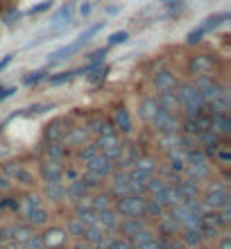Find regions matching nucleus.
<instances>
[{
    "mask_svg": "<svg viewBox=\"0 0 231 249\" xmlns=\"http://www.w3.org/2000/svg\"><path fill=\"white\" fill-rule=\"evenodd\" d=\"M18 211L20 209V202H16V199H0V211Z\"/></svg>",
    "mask_w": 231,
    "mask_h": 249,
    "instance_id": "nucleus-52",
    "label": "nucleus"
},
{
    "mask_svg": "<svg viewBox=\"0 0 231 249\" xmlns=\"http://www.w3.org/2000/svg\"><path fill=\"white\" fill-rule=\"evenodd\" d=\"M127 39H129V32H125V30L113 32L111 36H109V46H120V43H127Z\"/></svg>",
    "mask_w": 231,
    "mask_h": 249,
    "instance_id": "nucleus-47",
    "label": "nucleus"
},
{
    "mask_svg": "<svg viewBox=\"0 0 231 249\" xmlns=\"http://www.w3.org/2000/svg\"><path fill=\"white\" fill-rule=\"evenodd\" d=\"M105 249H134V245L129 238H113V240H107Z\"/></svg>",
    "mask_w": 231,
    "mask_h": 249,
    "instance_id": "nucleus-42",
    "label": "nucleus"
},
{
    "mask_svg": "<svg viewBox=\"0 0 231 249\" xmlns=\"http://www.w3.org/2000/svg\"><path fill=\"white\" fill-rule=\"evenodd\" d=\"M157 109H159L157 98H145L143 102H141V107H139V116H141V120H147V123H150V120L154 118Z\"/></svg>",
    "mask_w": 231,
    "mask_h": 249,
    "instance_id": "nucleus-31",
    "label": "nucleus"
},
{
    "mask_svg": "<svg viewBox=\"0 0 231 249\" xmlns=\"http://www.w3.org/2000/svg\"><path fill=\"white\" fill-rule=\"evenodd\" d=\"M175 95H177V102H179V107L186 111V116H195V113H199L202 109H206L204 98L199 95V91L195 89V84H193V82L177 84Z\"/></svg>",
    "mask_w": 231,
    "mask_h": 249,
    "instance_id": "nucleus-1",
    "label": "nucleus"
},
{
    "mask_svg": "<svg viewBox=\"0 0 231 249\" xmlns=\"http://www.w3.org/2000/svg\"><path fill=\"white\" fill-rule=\"evenodd\" d=\"M46 154H48L50 161H64L66 154H68V150L61 143H48L46 145Z\"/></svg>",
    "mask_w": 231,
    "mask_h": 249,
    "instance_id": "nucleus-34",
    "label": "nucleus"
},
{
    "mask_svg": "<svg viewBox=\"0 0 231 249\" xmlns=\"http://www.w3.org/2000/svg\"><path fill=\"white\" fill-rule=\"evenodd\" d=\"M154 172H157V161L150 157H139L136 159V163L127 170V177L136 181V184H147V179L154 177Z\"/></svg>",
    "mask_w": 231,
    "mask_h": 249,
    "instance_id": "nucleus-5",
    "label": "nucleus"
},
{
    "mask_svg": "<svg viewBox=\"0 0 231 249\" xmlns=\"http://www.w3.org/2000/svg\"><path fill=\"white\" fill-rule=\"evenodd\" d=\"M165 213L163 204L159 199H152V197H145V217H161Z\"/></svg>",
    "mask_w": 231,
    "mask_h": 249,
    "instance_id": "nucleus-36",
    "label": "nucleus"
},
{
    "mask_svg": "<svg viewBox=\"0 0 231 249\" xmlns=\"http://www.w3.org/2000/svg\"><path fill=\"white\" fill-rule=\"evenodd\" d=\"M159 202L163 204V209H175V206H179V204L184 202V197L179 195L177 186L168 184V186H165V190L161 193V197H159Z\"/></svg>",
    "mask_w": 231,
    "mask_h": 249,
    "instance_id": "nucleus-22",
    "label": "nucleus"
},
{
    "mask_svg": "<svg viewBox=\"0 0 231 249\" xmlns=\"http://www.w3.org/2000/svg\"><path fill=\"white\" fill-rule=\"evenodd\" d=\"M211 129L220 138H227L231 134V116L229 113H211Z\"/></svg>",
    "mask_w": 231,
    "mask_h": 249,
    "instance_id": "nucleus-15",
    "label": "nucleus"
},
{
    "mask_svg": "<svg viewBox=\"0 0 231 249\" xmlns=\"http://www.w3.org/2000/svg\"><path fill=\"white\" fill-rule=\"evenodd\" d=\"M91 75H89V79H91L93 84H98V82H102V79L107 77V66H98V68H93V71H89Z\"/></svg>",
    "mask_w": 231,
    "mask_h": 249,
    "instance_id": "nucleus-48",
    "label": "nucleus"
},
{
    "mask_svg": "<svg viewBox=\"0 0 231 249\" xmlns=\"http://www.w3.org/2000/svg\"><path fill=\"white\" fill-rule=\"evenodd\" d=\"M93 14V2L91 0H82V5H79V16L82 18H89Z\"/></svg>",
    "mask_w": 231,
    "mask_h": 249,
    "instance_id": "nucleus-51",
    "label": "nucleus"
},
{
    "mask_svg": "<svg viewBox=\"0 0 231 249\" xmlns=\"http://www.w3.org/2000/svg\"><path fill=\"white\" fill-rule=\"evenodd\" d=\"M14 93H16V86H0V102L7 98H12Z\"/></svg>",
    "mask_w": 231,
    "mask_h": 249,
    "instance_id": "nucleus-53",
    "label": "nucleus"
},
{
    "mask_svg": "<svg viewBox=\"0 0 231 249\" xmlns=\"http://www.w3.org/2000/svg\"><path fill=\"white\" fill-rule=\"evenodd\" d=\"M204 36H206L204 27H202V25H197V27H195V30H191V32L186 34V43H188V46H195V43H199V41L204 39Z\"/></svg>",
    "mask_w": 231,
    "mask_h": 249,
    "instance_id": "nucleus-43",
    "label": "nucleus"
},
{
    "mask_svg": "<svg viewBox=\"0 0 231 249\" xmlns=\"http://www.w3.org/2000/svg\"><path fill=\"white\" fill-rule=\"evenodd\" d=\"M84 224L79 222L77 217H73V220H68V224H66V233L68 236H73V238H84Z\"/></svg>",
    "mask_w": 231,
    "mask_h": 249,
    "instance_id": "nucleus-39",
    "label": "nucleus"
},
{
    "mask_svg": "<svg viewBox=\"0 0 231 249\" xmlns=\"http://www.w3.org/2000/svg\"><path fill=\"white\" fill-rule=\"evenodd\" d=\"M41 240H43V249H61L68 240V233L64 229H59V227H50L41 236Z\"/></svg>",
    "mask_w": 231,
    "mask_h": 249,
    "instance_id": "nucleus-12",
    "label": "nucleus"
},
{
    "mask_svg": "<svg viewBox=\"0 0 231 249\" xmlns=\"http://www.w3.org/2000/svg\"><path fill=\"white\" fill-rule=\"evenodd\" d=\"M25 217H27V224H30V227H43V224H48V220H50V215H48V211L43 209V206L32 209L30 213H25Z\"/></svg>",
    "mask_w": 231,
    "mask_h": 249,
    "instance_id": "nucleus-28",
    "label": "nucleus"
},
{
    "mask_svg": "<svg viewBox=\"0 0 231 249\" xmlns=\"http://www.w3.org/2000/svg\"><path fill=\"white\" fill-rule=\"evenodd\" d=\"M12 61H14V54H5V57L0 59V71H5V68L12 64Z\"/></svg>",
    "mask_w": 231,
    "mask_h": 249,
    "instance_id": "nucleus-55",
    "label": "nucleus"
},
{
    "mask_svg": "<svg viewBox=\"0 0 231 249\" xmlns=\"http://www.w3.org/2000/svg\"><path fill=\"white\" fill-rule=\"evenodd\" d=\"M188 71L193 72V75H209V72L213 71V59L209 57V54H199V57H193L191 64H188Z\"/></svg>",
    "mask_w": 231,
    "mask_h": 249,
    "instance_id": "nucleus-19",
    "label": "nucleus"
},
{
    "mask_svg": "<svg viewBox=\"0 0 231 249\" xmlns=\"http://www.w3.org/2000/svg\"><path fill=\"white\" fill-rule=\"evenodd\" d=\"M193 84H195V89L199 91V95L204 98L206 105H209V102H213V100L218 98L220 93L225 91V86L220 84V82H215L213 77H209V75H199V77L195 79Z\"/></svg>",
    "mask_w": 231,
    "mask_h": 249,
    "instance_id": "nucleus-7",
    "label": "nucleus"
},
{
    "mask_svg": "<svg viewBox=\"0 0 231 249\" xmlns=\"http://www.w3.org/2000/svg\"><path fill=\"white\" fill-rule=\"evenodd\" d=\"M12 188V179H7L2 172H0V193H5V190Z\"/></svg>",
    "mask_w": 231,
    "mask_h": 249,
    "instance_id": "nucleus-54",
    "label": "nucleus"
},
{
    "mask_svg": "<svg viewBox=\"0 0 231 249\" xmlns=\"http://www.w3.org/2000/svg\"><path fill=\"white\" fill-rule=\"evenodd\" d=\"M152 82H154V86L159 89V93H165V91H175L177 89V77L172 75L170 71H159L157 75L152 77Z\"/></svg>",
    "mask_w": 231,
    "mask_h": 249,
    "instance_id": "nucleus-16",
    "label": "nucleus"
},
{
    "mask_svg": "<svg viewBox=\"0 0 231 249\" xmlns=\"http://www.w3.org/2000/svg\"><path fill=\"white\" fill-rule=\"evenodd\" d=\"M75 217H77L79 222L84 224V227H91V224L98 222V213L89 206V199H82V202L77 204V209H75Z\"/></svg>",
    "mask_w": 231,
    "mask_h": 249,
    "instance_id": "nucleus-18",
    "label": "nucleus"
},
{
    "mask_svg": "<svg viewBox=\"0 0 231 249\" xmlns=\"http://www.w3.org/2000/svg\"><path fill=\"white\" fill-rule=\"evenodd\" d=\"M179 190V195L184 199H193V197H199L202 188H199V181H193V179H179V184H175Z\"/></svg>",
    "mask_w": 231,
    "mask_h": 249,
    "instance_id": "nucleus-24",
    "label": "nucleus"
},
{
    "mask_svg": "<svg viewBox=\"0 0 231 249\" xmlns=\"http://www.w3.org/2000/svg\"><path fill=\"white\" fill-rule=\"evenodd\" d=\"M100 30H102V23H100V25H91L89 30H84L73 43H68V46H64V48H59V50H54V53L48 54V64H57V61H64V59H68V57H73V54L79 53V50H82V48H84L86 43L100 32Z\"/></svg>",
    "mask_w": 231,
    "mask_h": 249,
    "instance_id": "nucleus-2",
    "label": "nucleus"
},
{
    "mask_svg": "<svg viewBox=\"0 0 231 249\" xmlns=\"http://www.w3.org/2000/svg\"><path fill=\"white\" fill-rule=\"evenodd\" d=\"M30 236H32V229H30V227H25V224H12V243L23 245Z\"/></svg>",
    "mask_w": 231,
    "mask_h": 249,
    "instance_id": "nucleus-33",
    "label": "nucleus"
},
{
    "mask_svg": "<svg viewBox=\"0 0 231 249\" xmlns=\"http://www.w3.org/2000/svg\"><path fill=\"white\" fill-rule=\"evenodd\" d=\"M89 206H91L95 213H98V211H105V209H111V206H113L111 193H98L93 199H89Z\"/></svg>",
    "mask_w": 231,
    "mask_h": 249,
    "instance_id": "nucleus-30",
    "label": "nucleus"
},
{
    "mask_svg": "<svg viewBox=\"0 0 231 249\" xmlns=\"http://www.w3.org/2000/svg\"><path fill=\"white\" fill-rule=\"evenodd\" d=\"M43 195L50 199V202H64L66 199V186L61 181H54V184H46V190Z\"/></svg>",
    "mask_w": 231,
    "mask_h": 249,
    "instance_id": "nucleus-27",
    "label": "nucleus"
},
{
    "mask_svg": "<svg viewBox=\"0 0 231 249\" xmlns=\"http://www.w3.org/2000/svg\"><path fill=\"white\" fill-rule=\"evenodd\" d=\"M113 123V129L120 131V134H129L132 131V116H129V111H127L125 107H120L118 111H116V118L111 120Z\"/></svg>",
    "mask_w": 231,
    "mask_h": 249,
    "instance_id": "nucleus-23",
    "label": "nucleus"
},
{
    "mask_svg": "<svg viewBox=\"0 0 231 249\" xmlns=\"http://www.w3.org/2000/svg\"><path fill=\"white\" fill-rule=\"evenodd\" d=\"M227 18H229V14L227 12H220V14H213V16H209V18H204V23H199V25L204 27V32H213V30H218L220 25H225Z\"/></svg>",
    "mask_w": 231,
    "mask_h": 249,
    "instance_id": "nucleus-32",
    "label": "nucleus"
},
{
    "mask_svg": "<svg viewBox=\"0 0 231 249\" xmlns=\"http://www.w3.org/2000/svg\"><path fill=\"white\" fill-rule=\"evenodd\" d=\"M157 105L161 107V109H165V111H177L179 109V102H177V95H175V91H165V93H159L157 98Z\"/></svg>",
    "mask_w": 231,
    "mask_h": 249,
    "instance_id": "nucleus-29",
    "label": "nucleus"
},
{
    "mask_svg": "<svg viewBox=\"0 0 231 249\" xmlns=\"http://www.w3.org/2000/svg\"><path fill=\"white\" fill-rule=\"evenodd\" d=\"M220 249H231V240H229V236H222V240H220Z\"/></svg>",
    "mask_w": 231,
    "mask_h": 249,
    "instance_id": "nucleus-57",
    "label": "nucleus"
},
{
    "mask_svg": "<svg viewBox=\"0 0 231 249\" xmlns=\"http://www.w3.org/2000/svg\"><path fill=\"white\" fill-rule=\"evenodd\" d=\"M98 154V147H95V143H86V145H82V147H77V157H79V161H91L93 157Z\"/></svg>",
    "mask_w": 231,
    "mask_h": 249,
    "instance_id": "nucleus-40",
    "label": "nucleus"
},
{
    "mask_svg": "<svg viewBox=\"0 0 231 249\" xmlns=\"http://www.w3.org/2000/svg\"><path fill=\"white\" fill-rule=\"evenodd\" d=\"M71 249H95V247H93V245H89L86 240H79V243H75Z\"/></svg>",
    "mask_w": 231,
    "mask_h": 249,
    "instance_id": "nucleus-56",
    "label": "nucleus"
},
{
    "mask_svg": "<svg viewBox=\"0 0 231 249\" xmlns=\"http://www.w3.org/2000/svg\"><path fill=\"white\" fill-rule=\"evenodd\" d=\"M77 72L79 71H61V72H54V75H50V77H46V79L50 86H61V84H68Z\"/></svg>",
    "mask_w": 231,
    "mask_h": 249,
    "instance_id": "nucleus-35",
    "label": "nucleus"
},
{
    "mask_svg": "<svg viewBox=\"0 0 231 249\" xmlns=\"http://www.w3.org/2000/svg\"><path fill=\"white\" fill-rule=\"evenodd\" d=\"M68 131V123L64 118H54L46 124V131H43V136H46V143H64V136H66Z\"/></svg>",
    "mask_w": 231,
    "mask_h": 249,
    "instance_id": "nucleus-10",
    "label": "nucleus"
},
{
    "mask_svg": "<svg viewBox=\"0 0 231 249\" xmlns=\"http://www.w3.org/2000/svg\"><path fill=\"white\" fill-rule=\"evenodd\" d=\"M95 147H98L100 154H105L107 159H116L120 157V152H123V143H120L118 138V131H111V134H105V136H98L95 138Z\"/></svg>",
    "mask_w": 231,
    "mask_h": 249,
    "instance_id": "nucleus-6",
    "label": "nucleus"
},
{
    "mask_svg": "<svg viewBox=\"0 0 231 249\" xmlns=\"http://www.w3.org/2000/svg\"><path fill=\"white\" fill-rule=\"evenodd\" d=\"M213 157H215V161H218L220 165H229V161H231V150L227 147L222 141H220V145L215 147V152H213Z\"/></svg>",
    "mask_w": 231,
    "mask_h": 249,
    "instance_id": "nucleus-37",
    "label": "nucleus"
},
{
    "mask_svg": "<svg viewBox=\"0 0 231 249\" xmlns=\"http://www.w3.org/2000/svg\"><path fill=\"white\" fill-rule=\"evenodd\" d=\"M150 123L154 124V129H157L159 134H172V131H179V118L172 111L161 109V107L157 109V113H154V118L150 120Z\"/></svg>",
    "mask_w": 231,
    "mask_h": 249,
    "instance_id": "nucleus-8",
    "label": "nucleus"
},
{
    "mask_svg": "<svg viewBox=\"0 0 231 249\" xmlns=\"http://www.w3.org/2000/svg\"><path fill=\"white\" fill-rule=\"evenodd\" d=\"M141 229H145V222H143L141 217H127V220H120L116 231H120L123 238H132L134 233H139Z\"/></svg>",
    "mask_w": 231,
    "mask_h": 249,
    "instance_id": "nucleus-21",
    "label": "nucleus"
},
{
    "mask_svg": "<svg viewBox=\"0 0 231 249\" xmlns=\"http://www.w3.org/2000/svg\"><path fill=\"white\" fill-rule=\"evenodd\" d=\"M86 129L91 131V134H95V136H105V134H111L113 129V123L109 118H105V116H93L91 120H89V124H86Z\"/></svg>",
    "mask_w": 231,
    "mask_h": 249,
    "instance_id": "nucleus-17",
    "label": "nucleus"
},
{
    "mask_svg": "<svg viewBox=\"0 0 231 249\" xmlns=\"http://www.w3.org/2000/svg\"><path fill=\"white\" fill-rule=\"evenodd\" d=\"M46 75H48L46 71H34V72H27L23 82H25V86H34V84H39L41 79H46Z\"/></svg>",
    "mask_w": 231,
    "mask_h": 249,
    "instance_id": "nucleus-44",
    "label": "nucleus"
},
{
    "mask_svg": "<svg viewBox=\"0 0 231 249\" xmlns=\"http://www.w3.org/2000/svg\"><path fill=\"white\" fill-rule=\"evenodd\" d=\"M0 243H2V240H0Z\"/></svg>",
    "mask_w": 231,
    "mask_h": 249,
    "instance_id": "nucleus-60",
    "label": "nucleus"
},
{
    "mask_svg": "<svg viewBox=\"0 0 231 249\" xmlns=\"http://www.w3.org/2000/svg\"><path fill=\"white\" fill-rule=\"evenodd\" d=\"M86 195H89V188L84 186V181H82V179H73V181L68 184V188H66V197L75 199V202H82V199H84Z\"/></svg>",
    "mask_w": 231,
    "mask_h": 249,
    "instance_id": "nucleus-26",
    "label": "nucleus"
},
{
    "mask_svg": "<svg viewBox=\"0 0 231 249\" xmlns=\"http://www.w3.org/2000/svg\"><path fill=\"white\" fill-rule=\"evenodd\" d=\"M134 249H161V245H159V236H152V238H147V240H141V243L134 245Z\"/></svg>",
    "mask_w": 231,
    "mask_h": 249,
    "instance_id": "nucleus-46",
    "label": "nucleus"
},
{
    "mask_svg": "<svg viewBox=\"0 0 231 249\" xmlns=\"http://www.w3.org/2000/svg\"><path fill=\"white\" fill-rule=\"evenodd\" d=\"M48 9H53V0H41L39 5L30 7L27 14H30V16H36V14H43V12H48Z\"/></svg>",
    "mask_w": 231,
    "mask_h": 249,
    "instance_id": "nucleus-45",
    "label": "nucleus"
},
{
    "mask_svg": "<svg viewBox=\"0 0 231 249\" xmlns=\"http://www.w3.org/2000/svg\"><path fill=\"white\" fill-rule=\"evenodd\" d=\"M0 249H20V245H16V243H12V240H7L5 245H2V247Z\"/></svg>",
    "mask_w": 231,
    "mask_h": 249,
    "instance_id": "nucleus-58",
    "label": "nucleus"
},
{
    "mask_svg": "<svg viewBox=\"0 0 231 249\" xmlns=\"http://www.w3.org/2000/svg\"><path fill=\"white\" fill-rule=\"evenodd\" d=\"M89 136H91V131L86 129V127L68 129L66 136H64V145H66V147H82V145L89 143Z\"/></svg>",
    "mask_w": 231,
    "mask_h": 249,
    "instance_id": "nucleus-14",
    "label": "nucleus"
},
{
    "mask_svg": "<svg viewBox=\"0 0 231 249\" xmlns=\"http://www.w3.org/2000/svg\"><path fill=\"white\" fill-rule=\"evenodd\" d=\"M113 211L120 217H145V195H125L113 202Z\"/></svg>",
    "mask_w": 231,
    "mask_h": 249,
    "instance_id": "nucleus-4",
    "label": "nucleus"
},
{
    "mask_svg": "<svg viewBox=\"0 0 231 249\" xmlns=\"http://www.w3.org/2000/svg\"><path fill=\"white\" fill-rule=\"evenodd\" d=\"M2 175H5L7 179L16 181V184H25V186H32L34 184L32 172L25 170V168H23V165H18V163H7L5 168H2Z\"/></svg>",
    "mask_w": 231,
    "mask_h": 249,
    "instance_id": "nucleus-11",
    "label": "nucleus"
},
{
    "mask_svg": "<svg viewBox=\"0 0 231 249\" xmlns=\"http://www.w3.org/2000/svg\"><path fill=\"white\" fill-rule=\"evenodd\" d=\"M113 170H116V165H113L111 159H107L105 154H95L91 161H86V172H93V175H98L100 179H107L111 177Z\"/></svg>",
    "mask_w": 231,
    "mask_h": 249,
    "instance_id": "nucleus-9",
    "label": "nucleus"
},
{
    "mask_svg": "<svg viewBox=\"0 0 231 249\" xmlns=\"http://www.w3.org/2000/svg\"><path fill=\"white\" fill-rule=\"evenodd\" d=\"M73 14H75V5L73 2H68V5H64L59 9V12L53 16V20H50V25L57 30V27H64V25H68L71 23V18H73Z\"/></svg>",
    "mask_w": 231,
    "mask_h": 249,
    "instance_id": "nucleus-25",
    "label": "nucleus"
},
{
    "mask_svg": "<svg viewBox=\"0 0 231 249\" xmlns=\"http://www.w3.org/2000/svg\"><path fill=\"white\" fill-rule=\"evenodd\" d=\"M64 177V168H61V161H43L41 163V179L46 184H54V181H61Z\"/></svg>",
    "mask_w": 231,
    "mask_h": 249,
    "instance_id": "nucleus-13",
    "label": "nucleus"
},
{
    "mask_svg": "<svg viewBox=\"0 0 231 249\" xmlns=\"http://www.w3.org/2000/svg\"><path fill=\"white\" fill-rule=\"evenodd\" d=\"M118 222H120V215L113 211V206L105 211H98V224L105 231H116L118 229Z\"/></svg>",
    "mask_w": 231,
    "mask_h": 249,
    "instance_id": "nucleus-20",
    "label": "nucleus"
},
{
    "mask_svg": "<svg viewBox=\"0 0 231 249\" xmlns=\"http://www.w3.org/2000/svg\"><path fill=\"white\" fill-rule=\"evenodd\" d=\"M206 211H222V209H231V197H229V188L222 181H213L206 188V195L202 199Z\"/></svg>",
    "mask_w": 231,
    "mask_h": 249,
    "instance_id": "nucleus-3",
    "label": "nucleus"
},
{
    "mask_svg": "<svg viewBox=\"0 0 231 249\" xmlns=\"http://www.w3.org/2000/svg\"><path fill=\"white\" fill-rule=\"evenodd\" d=\"M191 249H199V247H191Z\"/></svg>",
    "mask_w": 231,
    "mask_h": 249,
    "instance_id": "nucleus-59",
    "label": "nucleus"
},
{
    "mask_svg": "<svg viewBox=\"0 0 231 249\" xmlns=\"http://www.w3.org/2000/svg\"><path fill=\"white\" fill-rule=\"evenodd\" d=\"M53 109H54L53 105H32V107H27V109H20L18 116H25V118H30V116H41V113L53 111Z\"/></svg>",
    "mask_w": 231,
    "mask_h": 249,
    "instance_id": "nucleus-38",
    "label": "nucleus"
},
{
    "mask_svg": "<svg viewBox=\"0 0 231 249\" xmlns=\"http://www.w3.org/2000/svg\"><path fill=\"white\" fill-rule=\"evenodd\" d=\"M184 243L188 245V247H199V245H202L199 229H184Z\"/></svg>",
    "mask_w": 231,
    "mask_h": 249,
    "instance_id": "nucleus-41",
    "label": "nucleus"
},
{
    "mask_svg": "<svg viewBox=\"0 0 231 249\" xmlns=\"http://www.w3.org/2000/svg\"><path fill=\"white\" fill-rule=\"evenodd\" d=\"M20 206H23V211H25V213H30V211H32V209H36V206H41V204H39V197L27 195L25 199H23V204H20Z\"/></svg>",
    "mask_w": 231,
    "mask_h": 249,
    "instance_id": "nucleus-50",
    "label": "nucleus"
},
{
    "mask_svg": "<svg viewBox=\"0 0 231 249\" xmlns=\"http://www.w3.org/2000/svg\"><path fill=\"white\" fill-rule=\"evenodd\" d=\"M20 249H43V240H41V236H30L20 245Z\"/></svg>",
    "mask_w": 231,
    "mask_h": 249,
    "instance_id": "nucleus-49",
    "label": "nucleus"
}]
</instances>
